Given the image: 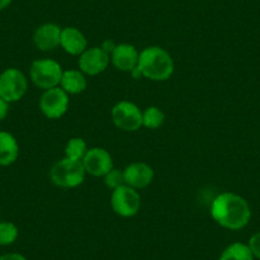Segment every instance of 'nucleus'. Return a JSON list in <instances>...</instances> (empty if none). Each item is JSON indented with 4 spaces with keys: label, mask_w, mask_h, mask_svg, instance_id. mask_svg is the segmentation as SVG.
<instances>
[{
    "label": "nucleus",
    "mask_w": 260,
    "mask_h": 260,
    "mask_svg": "<svg viewBox=\"0 0 260 260\" xmlns=\"http://www.w3.org/2000/svg\"><path fill=\"white\" fill-rule=\"evenodd\" d=\"M211 216L223 229L236 231L247 226L251 209L242 197L227 191L217 195L212 202Z\"/></svg>",
    "instance_id": "1"
},
{
    "label": "nucleus",
    "mask_w": 260,
    "mask_h": 260,
    "mask_svg": "<svg viewBox=\"0 0 260 260\" xmlns=\"http://www.w3.org/2000/svg\"><path fill=\"white\" fill-rule=\"evenodd\" d=\"M142 77L154 82H164L171 78L175 71L174 59L159 46L146 47L139 52L138 67Z\"/></svg>",
    "instance_id": "2"
},
{
    "label": "nucleus",
    "mask_w": 260,
    "mask_h": 260,
    "mask_svg": "<svg viewBox=\"0 0 260 260\" xmlns=\"http://www.w3.org/2000/svg\"><path fill=\"white\" fill-rule=\"evenodd\" d=\"M86 175L83 162L69 159L67 157L55 162L50 170V180L52 184L65 189H72L83 184Z\"/></svg>",
    "instance_id": "3"
},
{
    "label": "nucleus",
    "mask_w": 260,
    "mask_h": 260,
    "mask_svg": "<svg viewBox=\"0 0 260 260\" xmlns=\"http://www.w3.org/2000/svg\"><path fill=\"white\" fill-rule=\"evenodd\" d=\"M64 71L61 65L52 59L35 60L29 69V78L36 87L41 89H50L60 86Z\"/></svg>",
    "instance_id": "4"
},
{
    "label": "nucleus",
    "mask_w": 260,
    "mask_h": 260,
    "mask_svg": "<svg viewBox=\"0 0 260 260\" xmlns=\"http://www.w3.org/2000/svg\"><path fill=\"white\" fill-rule=\"evenodd\" d=\"M28 81L22 71L8 68L0 73V97L8 104L18 102L26 94Z\"/></svg>",
    "instance_id": "5"
},
{
    "label": "nucleus",
    "mask_w": 260,
    "mask_h": 260,
    "mask_svg": "<svg viewBox=\"0 0 260 260\" xmlns=\"http://www.w3.org/2000/svg\"><path fill=\"white\" fill-rule=\"evenodd\" d=\"M111 119L115 126L124 132H137L143 126L141 109L130 101L117 102L111 110Z\"/></svg>",
    "instance_id": "6"
},
{
    "label": "nucleus",
    "mask_w": 260,
    "mask_h": 260,
    "mask_svg": "<svg viewBox=\"0 0 260 260\" xmlns=\"http://www.w3.org/2000/svg\"><path fill=\"white\" fill-rule=\"evenodd\" d=\"M111 207L117 216L134 217L141 209V195L133 187L121 185L112 191Z\"/></svg>",
    "instance_id": "7"
},
{
    "label": "nucleus",
    "mask_w": 260,
    "mask_h": 260,
    "mask_svg": "<svg viewBox=\"0 0 260 260\" xmlns=\"http://www.w3.org/2000/svg\"><path fill=\"white\" fill-rule=\"evenodd\" d=\"M69 94L61 88L46 89L40 99V110L47 119H60L68 111Z\"/></svg>",
    "instance_id": "8"
},
{
    "label": "nucleus",
    "mask_w": 260,
    "mask_h": 260,
    "mask_svg": "<svg viewBox=\"0 0 260 260\" xmlns=\"http://www.w3.org/2000/svg\"><path fill=\"white\" fill-rule=\"evenodd\" d=\"M110 55L102 47H89L82 55H79V71L89 77L99 76L105 72L110 64Z\"/></svg>",
    "instance_id": "9"
},
{
    "label": "nucleus",
    "mask_w": 260,
    "mask_h": 260,
    "mask_svg": "<svg viewBox=\"0 0 260 260\" xmlns=\"http://www.w3.org/2000/svg\"><path fill=\"white\" fill-rule=\"evenodd\" d=\"M87 174L94 177L105 176L107 172L114 169V161L109 151L101 147H93L87 151L86 156L82 159Z\"/></svg>",
    "instance_id": "10"
},
{
    "label": "nucleus",
    "mask_w": 260,
    "mask_h": 260,
    "mask_svg": "<svg viewBox=\"0 0 260 260\" xmlns=\"http://www.w3.org/2000/svg\"><path fill=\"white\" fill-rule=\"evenodd\" d=\"M125 185L133 189H144L153 181L154 171L146 162H133L127 165L124 171Z\"/></svg>",
    "instance_id": "11"
},
{
    "label": "nucleus",
    "mask_w": 260,
    "mask_h": 260,
    "mask_svg": "<svg viewBox=\"0 0 260 260\" xmlns=\"http://www.w3.org/2000/svg\"><path fill=\"white\" fill-rule=\"evenodd\" d=\"M110 59L117 71L132 73L138 67L139 52L133 45L120 44L115 46Z\"/></svg>",
    "instance_id": "12"
},
{
    "label": "nucleus",
    "mask_w": 260,
    "mask_h": 260,
    "mask_svg": "<svg viewBox=\"0 0 260 260\" xmlns=\"http://www.w3.org/2000/svg\"><path fill=\"white\" fill-rule=\"evenodd\" d=\"M61 29L56 23H44L34 34L35 46L41 51H51L60 46Z\"/></svg>",
    "instance_id": "13"
},
{
    "label": "nucleus",
    "mask_w": 260,
    "mask_h": 260,
    "mask_svg": "<svg viewBox=\"0 0 260 260\" xmlns=\"http://www.w3.org/2000/svg\"><path fill=\"white\" fill-rule=\"evenodd\" d=\"M88 42L83 32L79 31L76 27H65L61 29L60 37V46L65 52L73 56H79L88 49Z\"/></svg>",
    "instance_id": "14"
},
{
    "label": "nucleus",
    "mask_w": 260,
    "mask_h": 260,
    "mask_svg": "<svg viewBox=\"0 0 260 260\" xmlns=\"http://www.w3.org/2000/svg\"><path fill=\"white\" fill-rule=\"evenodd\" d=\"M19 156V146L16 137L9 132L0 130V166H11Z\"/></svg>",
    "instance_id": "15"
},
{
    "label": "nucleus",
    "mask_w": 260,
    "mask_h": 260,
    "mask_svg": "<svg viewBox=\"0 0 260 260\" xmlns=\"http://www.w3.org/2000/svg\"><path fill=\"white\" fill-rule=\"evenodd\" d=\"M68 94H79L87 88L86 74L81 71L69 69L62 73L60 86Z\"/></svg>",
    "instance_id": "16"
},
{
    "label": "nucleus",
    "mask_w": 260,
    "mask_h": 260,
    "mask_svg": "<svg viewBox=\"0 0 260 260\" xmlns=\"http://www.w3.org/2000/svg\"><path fill=\"white\" fill-rule=\"evenodd\" d=\"M218 260H254V255L247 244L234 242L222 251Z\"/></svg>",
    "instance_id": "17"
},
{
    "label": "nucleus",
    "mask_w": 260,
    "mask_h": 260,
    "mask_svg": "<svg viewBox=\"0 0 260 260\" xmlns=\"http://www.w3.org/2000/svg\"><path fill=\"white\" fill-rule=\"evenodd\" d=\"M87 151V143L84 139L79 138V137H74L71 138L65 146V157L69 159H74V161H82L86 156Z\"/></svg>",
    "instance_id": "18"
},
{
    "label": "nucleus",
    "mask_w": 260,
    "mask_h": 260,
    "mask_svg": "<svg viewBox=\"0 0 260 260\" xmlns=\"http://www.w3.org/2000/svg\"><path fill=\"white\" fill-rule=\"evenodd\" d=\"M143 116V126L147 129H158L165 122V114L159 107L149 106L144 111H142Z\"/></svg>",
    "instance_id": "19"
},
{
    "label": "nucleus",
    "mask_w": 260,
    "mask_h": 260,
    "mask_svg": "<svg viewBox=\"0 0 260 260\" xmlns=\"http://www.w3.org/2000/svg\"><path fill=\"white\" fill-rule=\"evenodd\" d=\"M18 227L13 222H0V246H8L18 239Z\"/></svg>",
    "instance_id": "20"
},
{
    "label": "nucleus",
    "mask_w": 260,
    "mask_h": 260,
    "mask_svg": "<svg viewBox=\"0 0 260 260\" xmlns=\"http://www.w3.org/2000/svg\"><path fill=\"white\" fill-rule=\"evenodd\" d=\"M104 177H105V184H106V186L112 190L117 189V187L121 186V185H125L124 172L119 171V170L116 169H112L111 171L107 172Z\"/></svg>",
    "instance_id": "21"
},
{
    "label": "nucleus",
    "mask_w": 260,
    "mask_h": 260,
    "mask_svg": "<svg viewBox=\"0 0 260 260\" xmlns=\"http://www.w3.org/2000/svg\"><path fill=\"white\" fill-rule=\"evenodd\" d=\"M247 246H249L250 250H251L254 257L260 259V232H256V234H254L251 237H250Z\"/></svg>",
    "instance_id": "22"
},
{
    "label": "nucleus",
    "mask_w": 260,
    "mask_h": 260,
    "mask_svg": "<svg viewBox=\"0 0 260 260\" xmlns=\"http://www.w3.org/2000/svg\"><path fill=\"white\" fill-rule=\"evenodd\" d=\"M9 105L6 100H3L0 97V121H3L7 116H8L9 112Z\"/></svg>",
    "instance_id": "23"
},
{
    "label": "nucleus",
    "mask_w": 260,
    "mask_h": 260,
    "mask_svg": "<svg viewBox=\"0 0 260 260\" xmlns=\"http://www.w3.org/2000/svg\"><path fill=\"white\" fill-rule=\"evenodd\" d=\"M0 260H27L26 256L19 252H7V254L0 255Z\"/></svg>",
    "instance_id": "24"
},
{
    "label": "nucleus",
    "mask_w": 260,
    "mask_h": 260,
    "mask_svg": "<svg viewBox=\"0 0 260 260\" xmlns=\"http://www.w3.org/2000/svg\"><path fill=\"white\" fill-rule=\"evenodd\" d=\"M12 4V0H0V12L8 8Z\"/></svg>",
    "instance_id": "25"
}]
</instances>
